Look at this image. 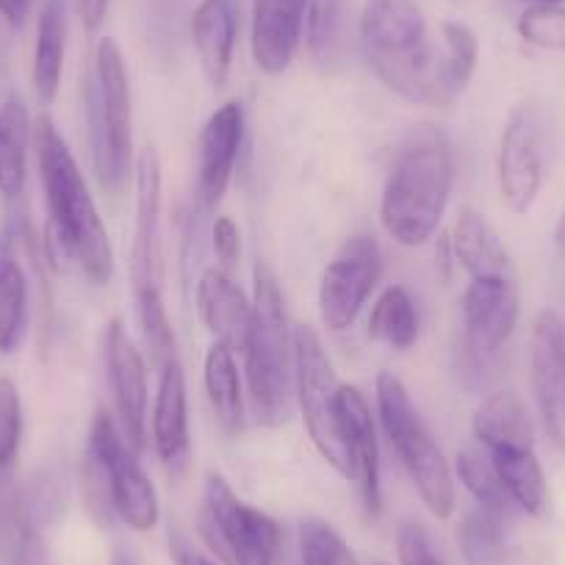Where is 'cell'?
Segmentation results:
<instances>
[{
	"mask_svg": "<svg viewBox=\"0 0 565 565\" xmlns=\"http://www.w3.org/2000/svg\"><path fill=\"white\" fill-rule=\"evenodd\" d=\"M361 47L380 84L416 106L447 108L463 95L449 67L441 31L430 34L416 0H366Z\"/></svg>",
	"mask_w": 565,
	"mask_h": 565,
	"instance_id": "1",
	"label": "cell"
},
{
	"mask_svg": "<svg viewBox=\"0 0 565 565\" xmlns=\"http://www.w3.org/2000/svg\"><path fill=\"white\" fill-rule=\"evenodd\" d=\"M34 150L53 244L64 258L84 271L86 280L108 286L114 275V249L106 222L89 194L73 150L47 114H42L34 125Z\"/></svg>",
	"mask_w": 565,
	"mask_h": 565,
	"instance_id": "2",
	"label": "cell"
},
{
	"mask_svg": "<svg viewBox=\"0 0 565 565\" xmlns=\"http://www.w3.org/2000/svg\"><path fill=\"white\" fill-rule=\"evenodd\" d=\"M455 186V150L436 125H418L402 141L380 198V222L402 247L436 236Z\"/></svg>",
	"mask_w": 565,
	"mask_h": 565,
	"instance_id": "3",
	"label": "cell"
},
{
	"mask_svg": "<svg viewBox=\"0 0 565 565\" xmlns=\"http://www.w3.org/2000/svg\"><path fill=\"white\" fill-rule=\"evenodd\" d=\"M242 355L253 413L266 427H280L295 399V347L280 282L266 260L253 269V328Z\"/></svg>",
	"mask_w": 565,
	"mask_h": 565,
	"instance_id": "4",
	"label": "cell"
},
{
	"mask_svg": "<svg viewBox=\"0 0 565 565\" xmlns=\"http://www.w3.org/2000/svg\"><path fill=\"white\" fill-rule=\"evenodd\" d=\"M86 114L95 175L108 194H119L134 170V114L125 56L117 40L103 36L86 78Z\"/></svg>",
	"mask_w": 565,
	"mask_h": 565,
	"instance_id": "5",
	"label": "cell"
},
{
	"mask_svg": "<svg viewBox=\"0 0 565 565\" xmlns=\"http://www.w3.org/2000/svg\"><path fill=\"white\" fill-rule=\"evenodd\" d=\"M377 411L385 438L405 466L424 508L436 519H449L455 510L452 469L396 374L383 372L377 377Z\"/></svg>",
	"mask_w": 565,
	"mask_h": 565,
	"instance_id": "6",
	"label": "cell"
},
{
	"mask_svg": "<svg viewBox=\"0 0 565 565\" xmlns=\"http://www.w3.org/2000/svg\"><path fill=\"white\" fill-rule=\"evenodd\" d=\"M200 530L231 565H280L282 535L271 515L242 502L225 477H205Z\"/></svg>",
	"mask_w": 565,
	"mask_h": 565,
	"instance_id": "7",
	"label": "cell"
},
{
	"mask_svg": "<svg viewBox=\"0 0 565 565\" xmlns=\"http://www.w3.org/2000/svg\"><path fill=\"white\" fill-rule=\"evenodd\" d=\"M291 347H295V399L302 411L308 436L324 463L333 466L341 477H350L339 422L341 383L328 350L317 330L308 324H297L291 333Z\"/></svg>",
	"mask_w": 565,
	"mask_h": 565,
	"instance_id": "8",
	"label": "cell"
},
{
	"mask_svg": "<svg viewBox=\"0 0 565 565\" xmlns=\"http://www.w3.org/2000/svg\"><path fill=\"white\" fill-rule=\"evenodd\" d=\"M130 449L134 447L125 444L114 418L106 411L97 413L86 444V460L100 471L111 515L134 532H150L161 519L159 493Z\"/></svg>",
	"mask_w": 565,
	"mask_h": 565,
	"instance_id": "9",
	"label": "cell"
},
{
	"mask_svg": "<svg viewBox=\"0 0 565 565\" xmlns=\"http://www.w3.org/2000/svg\"><path fill=\"white\" fill-rule=\"evenodd\" d=\"M519 322V289L513 277L471 280L460 297L466 374H480Z\"/></svg>",
	"mask_w": 565,
	"mask_h": 565,
	"instance_id": "10",
	"label": "cell"
},
{
	"mask_svg": "<svg viewBox=\"0 0 565 565\" xmlns=\"http://www.w3.org/2000/svg\"><path fill=\"white\" fill-rule=\"evenodd\" d=\"M383 253L374 236L358 233L347 238L319 280V317L328 330H347L377 289Z\"/></svg>",
	"mask_w": 565,
	"mask_h": 565,
	"instance_id": "11",
	"label": "cell"
},
{
	"mask_svg": "<svg viewBox=\"0 0 565 565\" xmlns=\"http://www.w3.org/2000/svg\"><path fill=\"white\" fill-rule=\"evenodd\" d=\"M543 139L532 111L519 108L510 114L499 139V192L515 214H526L535 205L543 186Z\"/></svg>",
	"mask_w": 565,
	"mask_h": 565,
	"instance_id": "12",
	"label": "cell"
},
{
	"mask_svg": "<svg viewBox=\"0 0 565 565\" xmlns=\"http://www.w3.org/2000/svg\"><path fill=\"white\" fill-rule=\"evenodd\" d=\"M106 369L117 416L122 422V436L134 449H145L148 444V366L119 317H114L106 328Z\"/></svg>",
	"mask_w": 565,
	"mask_h": 565,
	"instance_id": "13",
	"label": "cell"
},
{
	"mask_svg": "<svg viewBox=\"0 0 565 565\" xmlns=\"http://www.w3.org/2000/svg\"><path fill=\"white\" fill-rule=\"evenodd\" d=\"M242 139L244 108L238 100H227L211 114L198 139V203L203 211H214L225 198Z\"/></svg>",
	"mask_w": 565,
	"mask_h": 565,
	"instance_id": "14",
	"label": "cell"
},
{
	"mask_svg": "<svg viewBox=\"0 0 565 565\" xmlns=\"http://www.w3.org/2000/svg\"><path fill=\"white\" fill-rule=\"evenodd\" d=\"M339 422L347 466H350V477L347 480H352L358 486L363 508L372 515H377L380 508H383L377 427H374L372 407H369L366 396L355 385H341Z\"/></svg>",
	"mask_w": 565,
	"mask_h": 565,
	"instance_id": "15",
	"label": "cell"
},
{
	"mask_svg": "<svg viewBox=\"0 0 565 565\" xmlns=\"http://www.w3.org/2000/svg\"><path fill=\"white\" fill-rule=\"evenodd\" d=\"M532 388L543 427L565 449V328L554 311L537 313L532 324Z\"/></svg>",
	"mask_w": 565,
	"mask_h": 565,
	"instance_id": "16",
	"label": "cell"
},
{
	"mask_svg": "<svg viewBox=\"0 0 565 565\" xmlns=\"http://www.w3.org/2000/svg\"><path fill=\"white\" fill-rule=\"evenodd\" d=\"M136 236L130 249L134 289L159 286V233H161V159L153 145H145L136 159Z\"/></svg>",
	"mask_w": 565,
	"mask_h": 565,
	"instance_id": "17",
	"label": "cell"
},
{
	"mask_svg": "<svg viewBox=\"0 0 565 565\" xmlns=\"http://www.w3.org/2000/svg\"><path fill=\"white\" fill-rule=\"evenodd\" d=\"M311 0H253L255 67L264 75H282L291 67L300 47Z\"/></svg>",
	"mask_w": 565,
	"mask_h": 565,
	"instance_id": "18",
	"label": "cell"
},
{
	"mask_svg": "<svg viewBox=\"0 0 565 565\" xmlns=\"http://www.w3.org/2000/svg\"><path fill=\"white\" fill-rule=\"evenodd\" d=\"M198 311L214 341L233 352H244L253 328V302L220 266H211L200 275Z\"/></svg>",
	"mask_w": 565,
	"mask_h": 565,
	"instance_id": "19",
	"label": "cell"
},
{
	"mask_svg": "<svg viewBox=\"0 0 565 565\" xmlns=\"http://www.w3.org/2000/svg\"><path fill=\"white\" fill-rule=\"evenodd\" d=\"M238 34L236 0H203L192 18V40L200 67L214 89H222L231 78L233 51Z\"/></svg>",
	"mask_w": 565,
	"mask_h": 565,
	"instance_id": "20",
	"label": "cell"
},
{
	"mask_svg": "<svg viewBox=\"0 0 565 565\" xmlns=\"http://www.w3.org/2000/svg\"><path fill=\"white\" fill-rule=\"evenodd\" d=\"M153 444L167 469L186 466L189 455V399L181 363H167L159 372V394L153 405Z\"/></svg>",
	"mask_w": 565,
	"mask_h": 565,
	"instance_id": "21",
	"label": "cell"
},
{
	"mask_svg": "<svg viewBox=\"0 0 565 565\" xmlns=\"http://www.w3.org/2000/svg\"><path fill=\"white\" fill-rule=\"evenodd\" d=\"M449 247L458 264L469 271L471 280L480 277H513V264L504 249L502 238L491 227V222L475 211L471 205H463L455 220Z\"/></svg>",
	"mask_w": 565,
	"mask_h": 565,
	"instance_id": "22",
	"label": "cell"
},
{
	"mask_svg": "<svg viewBox=\"0 0 565 565\" xmlns=\"http://www.w3.org/2000/svg\"><path fill=\"white\" fill-rule=\"evenodd\" d=\"M64 53H67V0H45L36 25L34 45V95L40 106H53L62 89Z\"/></svg>",
	"mask_w": 565,
	"mask_h": 565,
	"instance_id": "23",
	"label": "cell"
},
{
	"mask_svg": "<svg viewBox=\"0 0 565 565\" xmlns=\"http://www.w3.org/2000/svg\"><path fill=\"white\" fill-rule=\"evenodd\" d=\"M471 430L486 452L508 447H535L530 411L513 391H499V394L482 399L475 413V422H471Z\"/></svg>",
	"mask_w": 565,
	"mask_h": 565,
	"instance_id": "24",
	"label": "cell"
},
{
	"mask_svg": "<svg viewBox=\"0 0 565 565\" xmlns=\"http://www.w3.org/2000/svg\"><path fill=\"white\" fill-rule=\"evenodd\" d=\"M34 141L29 106L20 95L0 103V194L18 200L29 178V148Z\"/></svg>",
	"mask_w": 565,
	"mask_h": 565,
	"instance_id": "25",
	"label": "cell"
},
{
	"mask_svg": "<svg viewBox=\"0 0 565 565\" xmlns=\"http://www.w3.org/2000/svg\"><path fill=\"white\" fill-rule=\"evenodd\" d=\"M513 508L526 515H543L548 508V488L535 447H508L486 452Z\"/></svg>",
	"mask_w": 565,
	"mask_h": 565,
	"instance_id": "26",
	"label": "cell"
},
{
	"mask_svg": "<svg viewBox=\"0 0 565 565\" xmlns=\"http://www.w3.org/2000/svg\"><path fill=\"white\" fill-rule=\"evenodd\" d=\"M29 328V280L14 253V233L0 236V355H9Z\"/></svg>",
	"mask_w": 565,
	"mask_h": 565,
	"instance_id": "27",
	"label": "cell"
},
{
	"mask_svg": "<svg viewBox=\"0 0 565 565\" xmlns=\"http://www.w3.org/2000/svg\"><path fill=\"white\" fill-rule=\"evenodd\" d=\"M203 380L211 411H214L216 422L222 424V430L231 433V436H238L244 430V399L233 350H227L225 344L214 341L209 347V352H205Z\"/></svg>",
	"mask_w": 565,
	"mask_h": 565,
	"instance_id": "28",
	"label": "cell"
},
{
	"mask_svg": "<svg viewBox=\"0 0 565 565\" xmlns=\"http://www.w3.org/2000/svg\"><path fill=\"white\" fill-rule=\"evenodd\" d=\"M369 335L391 350H411L418 341V311L405 286H388L369 313Z\"/></svg>",
	"mask_w": 565,
	"mask_h": 565,
	"instance_id": "29",
	"label": "cell"
},
{
	"mask_svg": "<svg viewBox=\"0 0 565 565\" xmlns=\"http://www.w3.org/2000/svg\"><path fill=\"white\" fill-rule=\"evenodd\" d=\"M504 524L508 515L475 508L458 524V546L466 565H502L504 559Z\"/></svg>",
	"mask_w": 565,
	"mask_h": 565,
	"instance_id": "30",
	"label": "cell"
},
{
	"mask_svg": "<svg viewBox=\"0 0 565 565\" xmlns=\"http://www.w3.org/2000/svg\"><path fill=\"white\" fill-rule=\"evenodd\" d=\"M350 0H311L306 14L308 47L319 64L339 62L347 42Z\"/></svg>",
	"mask_w": 565,
	"mask_h": 565,
	"instance_id": "31",
	"label": "cell"
},
{
	"mask_svg": "<svg viewBox=\"0 0 565 565\" xmlns=\"http://www.w3.org/2000/svg\"><path fill=\"white\" fill-rule=\"evenodd\" d=\"M134 291H136V313H139L141 341H145V347H148L150 363L161 372L167 363L178 361L175 330H172L164 297H161L159 286H141V289H134Z\"/></svg>",
	"mask_w": 565,
	"mask_h": 565,
	"instance_id": "32",
	"label": "cell"
},
{
	"mask_svg": "<svg viewBox=\"0 0 565 565\" xmlns=\"http://www.w3.org/2000/svg\"><path fill=\"white\" fill-rule=\"evenodd\" d=\"M458 475L460 482L466 486V491L475 497L477 508L493 510V513L510 515V502L508 491L499 482L497 471H493V463L488 455L475 452V449H466V452L458 455Z\"/></svg>",
	"mask_w": 565,
	"mask_h": 565,
	"instance_id": "33",
	"label": "cell"
},
{
	"mask_svg": "<svg viewBox=\"0 0 565 565\" xmlns=\"http://www.w3.org/2000/svg\"><path fill=\"white\" fill-rule=\"evenodd\" d=\"M302 565H361L344 537L328 521H302L300 524Z\"/></svg>",
	"mask_w": 565,
	"mask_h": 565,
	"instance_id": "34",
	"label": "cell"
},
{
	"mask_svg": "<svg viewBox=\"0 0 565 565\" xmlns=\"http://www.w3.org/2000/svg\"><path fill=\"white\" fill-rule=\"evenodd\" d=\"M0 559H3V565H51L45 537H42V524L29 513L23 497H20V515L14 521V530L9 532L7 543L0 546Z\"/></svg>",
	"mask_w": 565,
	"mask_h": 565,
	"instance_id": "35",
	"label": "cell"
},
{
	"mask_svg": "<svg viewBox=\"0 0 565 565\" xmlns=\"http://www.w3.org/2000/svg\"><path fill=\"white\" fill-rule=\"evenodd\" d=\"M23 444V399L12 377H0V471L12 469Z\"/></svg>",
	"mask_w": 565,
	"mask_h": 565,
	"instance_id": "36",
	"label": "cell"
},
{
	"mask_svg": "<svg viewBox=\"0 0 565 565\" xmlns=\"http://www.w3.org/2000/svg\"><path fill=\"white\" fill-rule=\"evenodd\" d=\"M515 29L526 45L565 51V7H526Z\"/></svg>",
	"mask_w": 565,
	"mask_h": 565,
	"instance_id": "37",
	"label": "cell"
},
{
	"mask_svg": "<svg viewBox=\"0 0 565 565\" xmlns=\"http://www.w3.org/2000/svg\"><path fill=\"white\" fill-rule=\"evenodd\" d=\"M396 554L399 565H447L441 554L433 546V537L427 535L418 521H405L396 532Z\"/></svg>",
	"mask_w": 565,
	"mask_h": 565,
	"instance_id": "38",
	"label": "cell"
},
{
	"mask_svg": "<svg viewBox=\"0 0 565 565\" xmlns=\"http://www.w3.org/2000/svg\"><path fill=\"white\" fill-rule=\"evenodd\" d=\"M211 244H214L220 269H236L238 258H242V233L231 216H216L214 227H211Z\"/></svg>",
	"mask_w": 565,
	"mask_h": 565,
	"instance_id": "39",
	"label": "cell"
},
{
	"mask_svg": "<svg viewBox=\"0 0 565 565\" xmlns=\"http://www.w3.org/2000/svg\"><path fill=\"white\" fill-rule=\"evenodd\" d=\"M108 3H111V0H75L81 23H84V29L89 31V34H95L103 25V20H106L108 14Z\"/></svg>",
	"mask_w": 565,
	"mask_h": 565,
	"instance_id": "40",
	"label": "cell"
},
{
	"mask_svg": "<svg viewBox=\"0 0 565 565\" xmlns=\"http://www.w3.org/2000/svg\"><path fill=\"white\" fill-rule=\"evenodd\" d=\"M170 548H172V559H175V565H216L214 559L194 552V548L189 546L178 532H170Z\"/></svg>",
	"mask_w": 565,
	"mask_h": 565,
	"instance_id": "41",
	"label": "cell"
},
{
	"mask_svg": "<svg viewBox=\"0 0 565 565\" xmlns=\"http://www.w3.org/2000/svg\"><path fill=\"white\" fill-rule=\"evenodd\" d=\"M29 9L31 0H0V18L7 20V25H12V29H20L25 23Z\"/></svg>",
	"mask_w": 565,
	"mask_h": 565,
	"instance_id": "42",
	"label": "cell"
},
{
	"mask_svg": "<svg viewBox=\"0 0 565 565\" xmlns=\"http://www.w3.org/2000/svg\"><path fill=\"white\" fill-rule=\"evenodd\" d=\"M111 565H141V557L130 546H114Z\"/></svg>",
	"mask_w": 565,
	"mask_h": 565,
	"instance_id": "43",
	"label": "cell"
},
{
	"mask_svg": "<svg viewBox=\"0 0 565 565\" xmlns=\"http://www.w3.org/2000/svg\"><path fill=\"white\" fill-rule=\"evenodd\" d=\"M554 249H557V258L565 264V211L559 216L557 227H554Z\"/></svg>",
	"mask_w": 565,
	"mask_h": 565,
	"instance_id": "44",
	"label": "cell"
},
{
	"mask_svg": "<svg viewBox=\"0 0 565 565\" xmlns=\"http://www.w3.org/2000/svg\"><path fill=\"white\" fill-rule=\"evenodd\" d=\"M530 7H565V0H526Z\"/></svg>",
	"mask_w": 565,
	"mask_h": 565,
	"instance_id": "45",
	"label": "cell"
},
{
	"mask_svg": "<svg viewBox=\"0 0 565 565\" xmlns=\"http://www.w3.org/2000/svg\"><path fill=\"white\" fill-rule=\"evenodd\" d=\"M372 565H385V563H372Z\"/></svg>",
	"mask_w": 565,
	"mask_h": 565,
	"instance_id": "46",
	"label": "cell"
}]
</instances>
